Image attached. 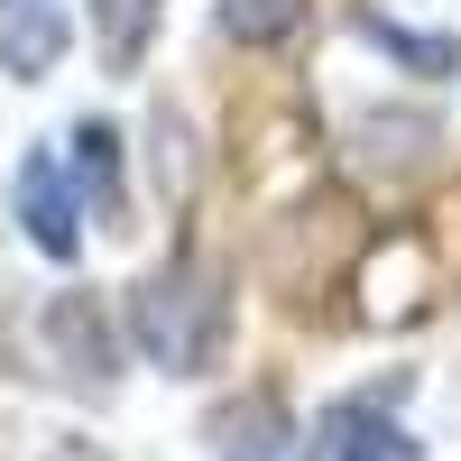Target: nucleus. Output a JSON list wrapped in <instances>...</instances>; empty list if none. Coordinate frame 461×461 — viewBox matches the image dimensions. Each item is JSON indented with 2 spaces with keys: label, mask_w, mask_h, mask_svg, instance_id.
<instances>
[{
  "label": "nucleus",
  "mask_w": 461,
  "mask_h": 461,
  "mask_svg": "<svg viewBox=\"0 0 461 461\" xmlns=\"http://www.w3.org/2000/svg\"><path fill=\"white\" fill-rule=\"evenodd\" d=\"M130 341L148 369L167 378H203L221 351H230V286L203 249H176L158 258L148 277L130 286Z\"/></svg>",
  "instance_id": "nucleus-1"
},
{
  "label": "nucleus",
  "mask_w": 461,
  "mask_h": 461,
  "mask_svg": "<svg viewBox=\"0 0 461 461\" xmlns=\"http://www.w3.org/2000/svg\"><path fill=\"white\" fill-rule=\"evenodd\" d=\"M37 360H47L56 388L111 397V378H121V323L102 314V295H84V286L47 295V314H37Z\"/></svg>",
  "instance_id": "nucleus-2"
},
{
  "label": "nucleus",
  "mask_w": 461,
  "mask_h": 461,
  "mask_svg": "<svg viewBox=\"0 0 461 461\" xmlns=\"http://www.w3.org/2000/svg\"><path fill=\"white\" fill-rule=\"evenodd\" d=\"M10 221H19V240H28L37 258H56V267L84 258V194H74V176H65V148L37 139L28 158H19V176H10Z\"/></svg>",
  "instance_id": "nucleus-3"
},
{
  "label": "nucleus",
  "mask_w": 461,
  "mask_h": 461,
  "mask_svg": "<svg viewBox=\"0 0 461 461\" xmlns=\"http://www.w3.org/2000/svg\"><path fill=\"white\" fill-rule=\"evenodd\" d=\"M203 443L212 461H314V434H304V415L277 397V388H240L203 415Z\"/></svg>",
  "instance_id": "nucleus-4"
},
{
  "label": "nucleus",
  "mask_w": 461,
  "mask_h": 461,
  "mask_svg": "<svg viewBox=\"0 0 461 461\" xmlns=\"http://www.w3.org/2000/svg\"><path fill=\"white\" fill-rule=\"evenodd\" d=\"M314 443H323L314 461H425V443L388 415V397H341Z\"/></svg>",
  "instance_id": "nucleus-5"
},
{
  "label": "nucleus",
  "mask_w": 461,
  "mask_h": 461,
  "mask_svg": "<svg viewBox=\"0 0 461 461\" xmlns=\"http://www.w3.org/2000/svg\"><path fill=\"white\" fill-rule=\"evenodd\" d=\"M65 176H74V194H84V221H121L130 212V158H121V130L111 121H74Z\"/></svg>",
  "instance_id": "nucleus-6"
},
{
  "label": "nucleus",
  "mask_w": 461,
  "mask_h": 461,
  "mask_svg": "<svg viewBox=\"0 0 461 461\" xmlns=\"http://www.w3.org/2000/svg\"><path fill=\"white\" fill-rule=\"evenodd\" d=\"M360 37H369L378 56H397L406 74H425V84H452V74H461V37H443V28H397L388 10H369Z\"/></svg>",
  "instance_id": "nucleus-7"
},
{
  "label": "nucleus",
  "mask_w": 461,
  "mask_h": 461,
  "mask_svg": "<svg viewBox=\"0 0 461 461\" xmlns=\"http://www.w3.org/2000/svg\"><path fill=\"white\" fill-rule=\"evenodd\" d=\"M304 19H314V0H212V28L230 37V47H295Z\"/></svg>",
  "instance_id": "nucleus-8"
},
{
  "label": "nucleus",
  "mask_w": 461,
  "mask_h": 461,
  "mask_svg": "<svg viewBox=\"0 0 461 461\" xmlns=\"http://www.w3.org/2000/svg\"><path fill=\"white\" fill-rule=\"evenodd\" d=\"M65 56V19L37 0V10H0V65H10V84H37V74H56Z\"/></svg>",
  "instance_id": "nucleus-9"
},
{
  "label": "nucleus",
  "mask_w": 461,
  "mask_h": 461,
  "mask_svg": "<svg viewBox=\"0 0 461 461\" xmlns=\"http://www.w3.org/2000/svg\"><path fill=\"white\" fill-rule=\"evenodd\" d=\"M158 19H167V0H93V47L111 74H130L148 47H158Z\"/></svg>",
  "instance_id": "nucleus-10"
},
{
  "label": "nucleus",
  "mask_w": 461,
  "mask_h": 461,
  "mask_svg": "<svg viewBox=\"0 0 461 461\" xmlns=\"http://www.w3.org/2000/svg\"><path fill=\"white\" fill-rule=\"evenodd\" d=\"M351 139L369 148L378 167H425L434 158V121H415V111H360Z\"/></svg>",
  "instance_id": "nucleus-11"
},
{
  "label": "nucleus",
  "mask_w": 461,
  "mask_h": 461,
  "mask_svg": "<svg viewBox=\"0 0 461 461\" xmlns=\"http://www.w3.org/2000/svg\"><path fill=\"white\" fill-rule=\"evenodd\" d=\"M185 185H194V158H185V121L176 111H158V194L185 203Z\"/></svg>",
  "instance_id": "nucleus-12"
},
{
  "label": "nucleus",
  "mask_w": 461,
  "mask_h": 461,
  "mask_svg": "<svg viewBox=\"0 0 461 461\" xmlns=\"http://www.w3.org/2000/svg\"><path fill=\"white\" fill-rule=\"evenodd\" d=\"M0 10H37V0H0Z\"/></svg>",
  "instance_id": "nucleus-13"
}]
</instances>
